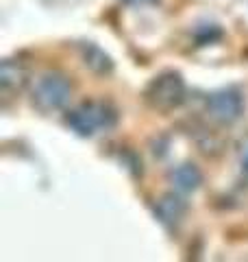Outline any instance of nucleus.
I'll return each instance as SVG.
<instances>
[{
	"label": "nucleus",
	"instance_id": "obj_1",
	"mask_svg": "<svg viewBox=\"0 0 248 262\" xmlns=\"http://www.w3.org/2000/svg\"><path fill=\"white\" fill-rule=\"evenodd\" d=\"M65 122L72 131H77L83 138H92L101 131H109L115 125V112L105 103H83L81 107L72 110Z\"/></svg>",
	"mask_w": 248,
	"mask_h": 262
},
{
	"label": "nucleus",
	"instance_id": "obj_2",
	"mask_svg": "<svg viewBox=\"0 0 248 262\" xmlns=\"http://www.w3.org/2000/svg\"><path fill=\"white\" fill-rule=\"evenodd\" d=\"M72 94L70 81L59 72H48L41 75L31 92V101L39 112H57L68 105Z\"/></svg>",
	"mask_w": 248,
	"mask_h": 262
},
{
	"label": "nucleus",
	"instance_id": "obj_3",
	"mask_svg": "<svg viewBox=\"0 0 248 262\" xmlns=\"http://www.w3.org/2000/svg\"><path fill=\"white\" fill-rule=\"evenodd\" d=\"M183 94H185V85H183V81H181V77L175 75V72H165V75L157 77L153 83L148 85L146 101L155 110L168 112L183 101Z\"/></svg>",
	"mask_w": 248,
	"mask_h": 262
},
{
	"label": "nucleus",
	"instance_id": "obj_4",
	"mask_svg": "<svg viewBox=\"0 0 248 262\" xmlns=\"http://www.w3.org/2000/svg\"><path fill=\"white\" fill-rule=\"evenodd\" d=\"M244 110V98L237 90H222L216 92L209 101H207V114L222 125H231L242 116Z\"/></svg>",
	"mask_w": 248,
	"mask_h": 262
},
{
	"label": "nucleus",
	"instance_id": "obj_5",
	"mask_svg": "<svg viewBox=\"0 0 248 262\" xmlns=\"http://www.w3.org/2000/svg\"><path fill=\"white\" fill-rule=\"evenodd\" d=\"M170 182L175 184L177 190H183V192H192L201 186L203 177H201V170L192 164H181L175 170L170 173Z\"/></svg>",
	"mask_w": 248,
	"mask_h": 262
},
{
	"label": "nucleus",
	"instance_id": "obj_6",
	"mask_svg": "<svg viewBox=\"0 0 248 262\" xmlns=\"http://www.w3.org/2000/svg\"><path fill=\"white\" fill-rule=\"evenodd\" d=\"M81 51H83V59H85L87 68H92L94 72H98V75H107V72H111V68H113L111 59L98 46H94V44H83Z\"/></svg>",
	"mask_w": 248,
	"mask_h": 262
},
{
	"label": "nucleus",
	"instance_id": "obj_7",
	"mask_svg": "<svg viewBox=\"0 0 248 262\" xmlns=\"http://www.w3.org/2000/svg\"><path fill=\"white\" fill-rule=\"evenodd\" d=\"M183 212H185V203L181 199H177L175 194L163 196V199L157 203V216H159V221L165 225L177 223V221L183 216Z\"/></svg>",
	"mask_w": 248,
	"mask_h": 262
},
{
	"label": "nucleus",
	"instance_id": "obj_8",
	"mask_svg": "<svg viewBox=\"0 0 248 262\" xmlns=\"http://www.w3.org/2000/svg\"><path fill=\"white\" fill-rule=\"evenodd\" d=\"M242 166H244V170L248 173V146H246L244 153H242Z\"/></svg>",
	"mask_w": 248,
	"mask_h": 262
}]
</instances>
